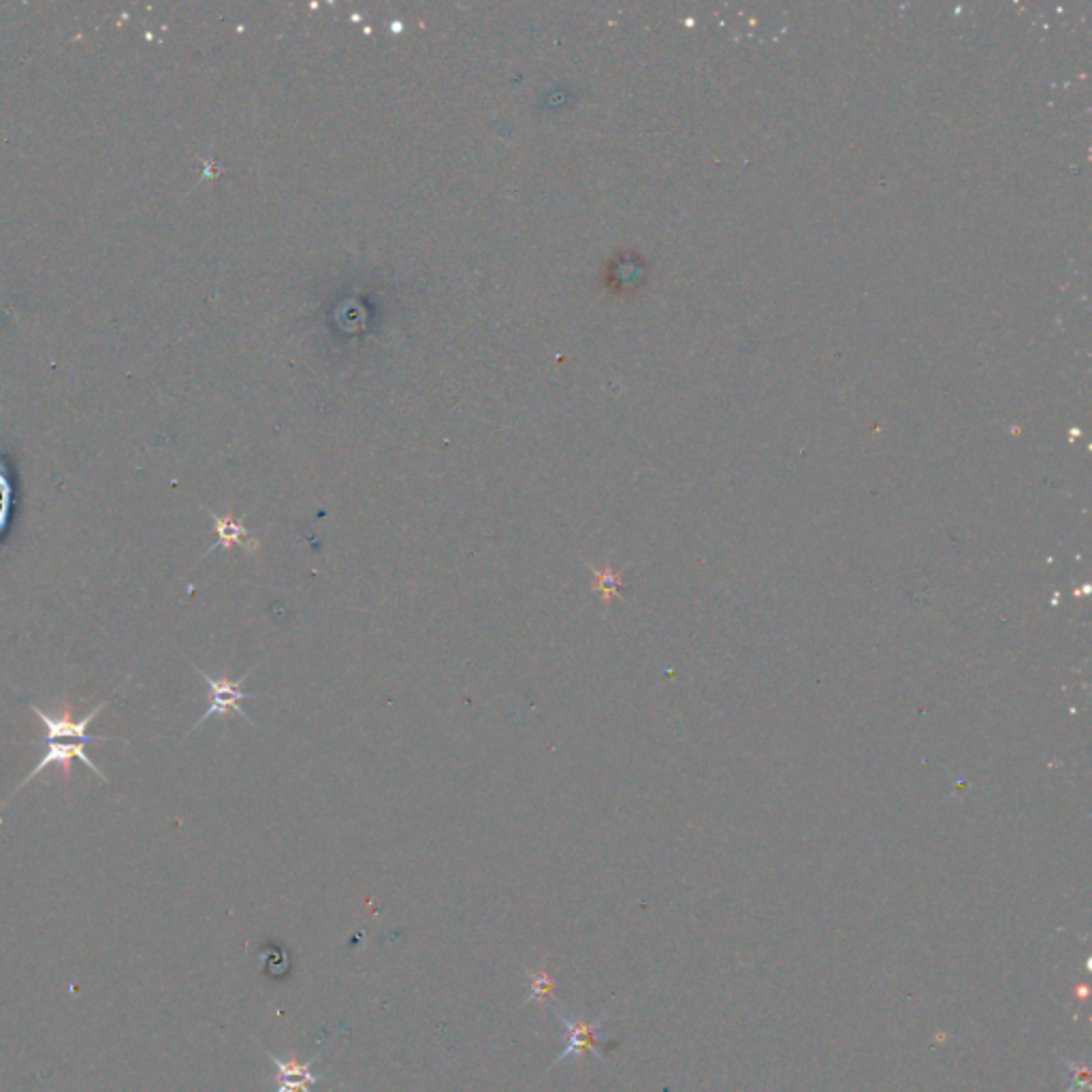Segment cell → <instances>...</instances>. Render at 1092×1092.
Returning a JSON list of instances; mask_svg holds the SVG:
<instances>
[{
	"instance_id": "obj_8",
	"label": "cell",
	"mask_w": 1092,
	"mask_h": 1092,
	"mask_svg": "<svg viewBox=\"0 0 1092 1092\" xmlns=\"http://www.w3.org/2000/svg\"><path fill=\"white\" fill-rule=\"evenodd\" d=\"M11 513H13V483L6 463L0 459V543L9 532Z\"/></svg>"
},
{
	"instance_id": "obj_2",
	"label": "cell",
	"mask_w": 1092,
	"mask_h": 1092,
	"mask_svg": "<svg viewBox=\"0 0 1092 1092\" xmlns=\"http://www.w3.org/2000/svg\"><path fill=\"white\" fill-rule=\"evenodd\" d=\"M192 668L196 670V675H198V677L207 683V688H209V707H207V711L203 713V718H201V720L192 726V729L201 728V726H203V722H205V720H209V718H226V715H231V713H237V715H239V718H244L250 726H254V722L250 720V715L241 709V703H244V700H252V698H256L254 694H248V692H244V690H241V685L246 683V679H248V675L252 673V668H250V670H248V673H246L239 681H231V679H226V677L213 679L211 675L203 673L196 664H192Z\"/></svg>"
},
{
	"instance_id": "obj_6",
	"label": "cell",
	"mask_w": 1092,
	"mask_h": 1092,
	"mask_svg": "<svg viewBox=\"0 0 1092 1092\" xmlns=\"http://www.w3.org/2000/svg\"><path fill=\"white\" fill-rule=\"evenodd\" d=\"M207 513H209V517H211V521H213V526H216L218 541L207 548V552H205L203 557H207L213 548H220V546H222L224 550H228L231 546L235 545L241 546V548H244V550H248V552H256V550H259V546H261L259 545V541L250 536V532L246 530V526L241 523V519H235L231 513H228V515H224V517H218V515H216V513H211V511H207Z\"/></svg>"
},
{
	"instance_id": "obj_4",
	"label": "cell",
	"mask_w": 1092,
	"mask_h": 1092,
	"mask_svg": "<svg viewBox=\"0 0 1092 1092\" xmlns=\"http://www.w3.org/2000/svg\"><path fill=\"white\" fill-rule=\"evenodd\" d=\"M109 700H103L99 707L92 709V713H88L82 722H73L71 718V711L69 707H64L62 715L60 718H51L47 715L43 709L30 705V711L41 720L43 728L47 729L45 734V740L43 742H51V740H62V738H71V740H79L84 744H90V742H107L109 738L107 736H97V734H88V726L94 722V718L107 707Z\"/></svg>"
},
{
	"instance_id": "obj_7",
	"label": "cell",
	"mask_w": 1092,
	"mask_h": 1092,
	"mask_svg": "<svg viewBox=\"0 0 1092 1092\" xmlns=\"http://www.w3.org/2000/svg\"><path fill=\"white\" fill-rule=\"evenodd\" d=\"M530 973V997L526 999V1005L532 1003V1001H538V1003H545V1001H555V982L546 969V958H543L541 966L536 971H528Z\"/></svg>"
},
{
	"instance_id": "obj_9",
	"label": "cell",
	"mask_w": 1092,
	"mask_h": 1092,
	"mask_svg": "<svg viewBox=\"0 0 1092 1092\" xmlns=\"http://www.w3.org/2000/svg\"><path fill=\"white\" fill-rule=\"evenodd\" d=\"M595 578H597V589L608 597V593L615 591L617 582H615V576L610 572H597L595 570Z\"/></svg>"
},
{
	"instance_id": "obj_5",
	"label": "cell",
	"mask_w": 1092,
	"mask_h": 1092,
	"mask_svg": "<svg viewBox=\"0 0 1092 1092\" xmlns=\"http://www.w3.org/2000/svg\"><path fill=\"white\" fill-rule=\"evenodd\" d=\"M271 1063L276 1065V1091L274 1092H312V1089L321 1082H331L325 1076H319L314 1072L319 1057L310 1063H301L297 1059H282L267 1050Z\"/></svg>"
},
{
	"instance_id": "obj_1",
	"label": "cell",
	"mask_w": 1092,
	"mask_h": 1092,
	"mask_svg": "<svg viewBox=\"0 0 1092 1092\" xmlns=\"http://www.w3.org/2000/svg\"><path fill=\"white\" fill-rule=\"evenodd\" d=\"M552 1014L559 1018V1022H561V1024H563V1029H565V1037H563L565 1048H563V1052H561V1054H559V1057H557V1059L548 1065L545 1076L548 1072H550V1069H552V1067H555V1065H559V1063L567 1061L570 1057H582V1054H587V1052L595 1054V1059H600L602 1063H606V1059L597 1052V1046H600V1044H606V1042H604V1037H602V1027H604V1022L608 1020V1014H602L597 1020H587V1018H582V1016H565L563 1012H559V1009H555V1007H552Z\"/></svg>"
},
{
	"instance_id": "obj_3",
	"label": "cell",
	"mask_w": 1092,
	"mask_h": 1092,
	"mask_svg": "<svg viewBox=\"0 0 1092 1092\" xmlns=\"http://www.w3.org/2000/svg\"><path fill=\"white\" fill-rule=\"evenodd\" d=\"M84 747H86V744H84V742H79V740H73V742H58V740L45 742V753H43V757H41V759H39V764H36V766L28 772V777H24V781L17 785V790L11 794V798H13V796H15V794L24 787V785H28L34 777H39V774H41L47 766H58V768L62 770V777H64V779H69V777H71V770H73V759L84 762V764H86V766H88V768H90V770H92V772H94L101 781H105V783H107L105 774H103V772L94 766V762L88 757V753H86V749H84ZM11 798H9V800H11ZM9 800H6V802H9Z\"/></svg>"
}]
</instances>
